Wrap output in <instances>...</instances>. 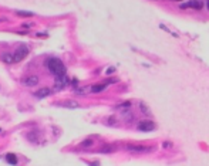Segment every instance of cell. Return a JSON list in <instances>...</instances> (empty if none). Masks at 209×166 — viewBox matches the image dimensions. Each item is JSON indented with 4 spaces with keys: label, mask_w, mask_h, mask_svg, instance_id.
I'll return each mask as SVG.
<instances>
[{
    "label": "cell",
    "mask_w": 209,
    "mask_h": 166,
    "mask_svg": "<svg viewBox=\"0 0 209 166\" xmlns=\"http://www.w3.org/2000/svg\"><path fill=\"white\" fill-rule=\"evenodd\" d=\"M46 67L48 68V71L51 72L53 75H56V77L64 75L65 74V65L59 58H48L46 61Z\"/></svg>",
    "instance_id": "cell-1"
},
{
    "label": "cell",
    "mask_w": 209,
    "mask_h": 166,
    "mask_svg": "<svg viewBox=\"0 0 209 166\" xmlns=\"http://www.w3.org/2000/svg\"><path fill=\"white\" fill-rule=\"evenodd\" d=\"M27 54H29V47H27V45H20V47H17V50L14 51V54L12 56V57H13V63L21 61Z\"/></svg>",
    "instance_id": "cell-2"
},
{
    "label": "cell",
    "mask_w": 209,
    "mask_h": 166,
    "mask_svg": "<svg viewBox=\"0 0 209 166\" xmlns=\"http://www.w3.org/2000/svg\"><path fill=\"white\" fill-rule=\"evenodd\" d=\"M68 84V78L64 75H59V77H56V84H54V89L56 91H61V89L64 88L65 85Z\"/></svg>",
    "instance_id": "cell-3"
},
{
    "label": "cell",
    "mask_w": 209,
    "mask_h": 166,
    "mask_svg": "<svg viewBox=\"0 0 209 166\" xmlns=\"http://www.w3.org/2000/svg\"><path fill=\"white\" fill-rule=\"evenodd\" d=\"M138 129L142 132H151L155 129V122L152 121H141L138 124Z\"/></svg>",
    "instance_id": "cell-4"
},
{
    "label": "cell",
    "mask_w": 209,
    "mask_h": 166,
    "mask_svg": "<svg viewBox=\"0 0 209 166\" xmlns=\"http://www.w3.org/2000/svg\"><path fill=\"white\" fill-rule=\"evenodd\" d=\"M202 1L201 0H191V1H188V3H185V4H182V9H186V7H191V9H196V10H201L202 9Z\"/></svg>",
    "instance_id": "cell-5"
},
{
    "label": "cell",
    "mask_w": 209,
    "mask_h": 166,
    "mask_svg": "<svg viewBox=\"0 0 209 166\" xmlns=\"http://www.w3.org/2000/svg\"><path fill=\"white\" fill-rule=\"evenodd\" d=\"M127 149H128V151H132V152H151V151H152V148L139 146V145H128Z\"/></svg>",
    "instance_id": "cell-6"
},
{
    "label": "cell",
    "mask_w": 209,
    "mask_h": 166,
    "mask_svg": "<svg viewBox=\"0 0 209 166\" xmlns=\"http://www.w3.org/2000/svg\"><path fill=\"white\" fill-rule=\"evenodd\" d=\"M60 107H64V108H70V109H77L80 108V104L77 101H61L59 102Z\"/></svg>",
    "instance_id": "cell-7"
},
{
    "label": "cell",
    "mask_w": 209,
    "mask_h": 166,
    "mask_svg": "<svg viewBox=\"0 0 209 166\" xmlns=\"http://www.w3.org/2000/svg\"><path fill=\"white\" fill-rule=\"evenodd\" d=\"M23 84H24L26 87H36V85L39 84V77H36V75L29 77L26 80H23Z\"/></svg>",
    "instance_id": "cell-8"
},
{
    "label": "cell",
    "mask_w": 209,
    "mask_h": 166,
    "mask_svg": "<svg viewBox=\"0 0 209 166\" xmlns=\"http://www.w3.org/2000/svg\"><path fill=\"white\" fill-rule=\"evenodd\" d=\"M50 92H51V91H50L48 88H41V89H39V91H37L34 95L37 97V98H44V97L50 95Z\"/></svg>",
    "instance_id": "cell-9"
},
{
    "label": "cell",
    "mask_w": 209,
    "mask_h": 166,
    "mask_svg": "<svg viewBox=\"0 0 209 166\" xmlns=\"http://www.w3.org/2000/svg\"><path fill=\"white\" fill-rule=\"evenodd\" d=\"M6 160L10 163V165H17V156H16L14 153H7Z\"/></svg>",
    "instance_id": "cell-10"
},
{
    "label": "cell",
    "mask_w": 209,
    "mask_h": 166,
    "mask_svg": "<svg viewBox=\"0 0 209 166\" xmlns=\"http://www.w3.org/2000/svg\"><path fill=\"white\" fill-rule=\"evenodd\" d=\"M105 87H107V85H104V84H98V85H92V87H91V91H92V92H95V94H97V92H101V91H104V89H105Z\"/></svg>",
    "instance_id": "cell-11"
},
{
    "label": "cell",
    "mask_w": 209,
    "mask_h": 166,
    "mask_svg": "<svg viewBox=\"0 0 209 166\" xmlns=\"http://www.w3.org/2000/svg\"><path fill=\"white\" fill-rule=\"evenodd\" d=\"M16 14H17V16H21V17H33V16H34L33 12H23V10H17Z\"/></svg>",
    "instance_id": "cell-12"
},
{
    "label": "cell",
    "mask_w": 209,
    "mask_h": 166,
    "mask_svg": "<svg viewBox=\"0 0 209 166\" xmlns=\"http://www.w3.org/2000/svg\"><path fill=\"white\" fill-rule=\"evenodd\" d=\"M0 58H1V61H3V63H6V64H12V63H13V57H12L10 54H3Z\"/></svg>",
    "instance_id": "cell-13"
},
{
    "label": "cell",
    "mask_w": 209,
    "mask_h": 166,
    "mask_svg": "<svg viewBox=\"0 0 209 166\" xmlns=\"http://www.w3.org/2000/svg\"><path fill=\"white\" fill-rule=\"evenodd\" d=\"M139 108H141V111H142V112H145V115H151V111L148 109V107H147L145 104H142V102H141V104H139Z\"/></svg>",
    "instance_id": "cell-14"
},
{
    "label": "cell",
    "mask_w": 209,
    "mask_h": 166,
    "mask_svg": "<svg viewBox=\"0 0 209 166\" xmlns=\"http://www.w3.org/2000/svg\"><path fill=\"white\" fill-rule=\"evenodd\" d=\"M92 145V140L91 139H87V140H84L83 143H81V148H87V146H91Z\"/></svg>",
    "instance_id": "cell-15"
},
{
    "label": "cell",
    "mask_w": 209,
    "mask_h": 166,
    "mask_svg": "<svg viewBox=\"0 0 209 166\" xmlns=\"http://www.w3.org/2000/svg\"><path fill=\"white\" fill-rule=\"evenodd\" d=\"M112 151H114V148H111V146H105V148H103V149H101V152H103V153L112 152Z\"/></svg>",
    "instance_id": "cell-16"
},
{
    "label": "cell",
    "mask_w": 209,
    "mask_h": 166,
    "mask_svg": "<svg viewBox=\"0 0 209 166\" xmlns=\"http://www.w3.org/2000/svg\"><path fill=\"white\" fill-rule=\"evenodd\" d=\"M171 146H172V142H164L162 143V148H165V149H169Z\"/></svg>",
    "instance_id": "cell-17"
},
{
    "label": "cell",
    "mask_w": 209,
    "mask_h": 166,
    "mask_svg": "<svg viewBox=\"0 0 209 166\" xmlns=\"http://www.w3.org/2000/svg\"><path fill=\"white\" fill-rule=\"evenodd\" d=\"M114 71H115V68H114V67H110V68L107 70V74H111V72H114Z\"/></svg>",
    "instance_id": "cell-18"
},
{
    "label": "cell",
    "mask_w": 209,
    "mask_h": 166,
    "mask_svg": "<svg viewBox=\"0 0 209 166\" xmlns=\"http://www.w3.org/2000/svg\"><path fill=\"white\" fill-rule=\"evenodd\" d=\"M91 166H98V163H91Z\"/></svg>",
    "instance_id": "cell-19"
},
{
    "label": "cell",
    "mask_w": 209,
    "mask_h": 166,
    "mask_svg": "<svg viewBox=\"0 0 209 166\" xmlns=\"http://www.w3.org/2000/svg\"><path fill=\"white\" fill-rule=\"evenodd\" d=\"M208 9H209V0H208Z\"/></svg>",
    "instance_id": "cell-20"
},
{
    "label": "cell",
    "mask_w": 209,
    "mask_h": 166,
    "mask_svg": "<svg viewBox=\"0 0 209 166\" xmlns=\"http://www.w3.org/2000/svg\"><path fill=\"white\" fill-rule=\"evenodd\" d=\"M0 132H1V131H0Z\"/></svg>",
    "instance_id": "cell-21"
}]
</instances>
